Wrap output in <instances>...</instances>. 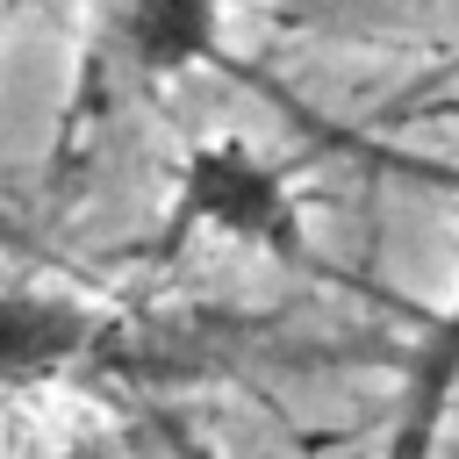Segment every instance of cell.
Instances as JSON below:
<instances>
[{"mask_svg":"<svg viewBox=\"0 0 459 459\" xmlns=\"http://www.w3.org/2000/svg\"><path fill=\"white\" fill-rule=\"evenodd\" d=\"M215 230L230 244H258L294 258L301 251V208L280 165H265L251 143H201L179 165V201H172V237Z\"/></svg>","mask_w":459,"mask_h":459,"instance_id":"obj_1","label":"cell"},{"mask_svg":"<svg viewBox=\"0 0 459 459\" xmlns=\"http://www.w3.org/2000/svg\"><path fill=\"white\" fill-rule=\"evenodd\" d=\"M100 337V308L50 287H7L0 294V394L43 387L65 366H79Z\"/></svg>","mask_w":459,"mask_h":459,"instance_id":"obj_2","label":"cell"},{"mask_svg":"<svg viewBox=\"0 0 459 459\" xmlns=\"http://www.w3.org/2000/svg\"><path fill=\"white\" fill-rule=\"evenodd\" d=\"M115 43L143 79H179L222 50V0H115Z\"/></svg>","mask_w":459,"mask_h":459,"instance_id":"obj_3","label":"cell"},{"mask_svg":"<svg viewBox=\"0 0 459 459\" xmlns=\"http://www.w3.org/2000/svg\"><path fill=\"white\" fill-rule=\"evenodd\" d=\"M452 394H459V287H452V301L437 308V323L423 330V344H416V359H409V373H402L387 459H430L437 437H445Z\"/></svg>","mask_w":459,"mask_h":459,"instance_id":"obj_4","label":"cell"},{"mask_svg":"<svg viewBox=\"0 0 459 459\" xmlns=\"http://www.w3.org/2000/svg\"><path fill=\"white\" fill-rule=\"evenodd\" d=\"M265 7L287 14V22H308V29H351V36L459 22V0H265Z\"/></svg>","mask_w":459,"mask_h":459,"instance_id":"obj_5","label":"cell"}]
</instances>
